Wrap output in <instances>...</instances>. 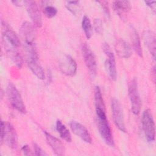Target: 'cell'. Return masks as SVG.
Returning <instances> with one entry per match:
<instances>
[{
    "label": "cell",
    "instance_id": "obj_25",
    "mask_svg": "<svg viewBox=\"0 0 156 156\" xmlns=\"http://www.w3.org/2000/svg\"><path fill=\"white\" fill-rule=\"evenodd\" d=\"M44 13L48 18H51L54 17L57 15V10L55 7L48 5L44 7Z\"/></svg>",
    "mask_w": 156,
    "mask_h": 156
},
{
    "label": "cell",
    "instance_id": "obj_14",
    "mask_svg": "<svg viewBox=\"0 0 156 156\" xmlns=\"http://www.w3.org/2000/svg\"><path fill=\"white\" fill-rule=\"evenodd\" d=\"M44 135L48 144L54 152L57 155H63L65 152V148L63 143L56 137L44 131Z\"/></svg>",
    "mask_w": 156,
    "mask_h": 156
},
{
    "label": "cell",
    "instance_id": "obj_7",
    "mask_svg": "<svg viewBox=\"0 0 156 156\" xmlns=\"http://www.w3.org/2000/svg\"><path fill=\"white\" fill-rule=\"evenodd\" d=\"M128 92L132 111L134 115H138L141 109V99L136 79H133L130 82Z\"/></svg>",
    "mask_w": 156,
    "mask_h": 156
},
{
    "label": "cell",
    "instance_id": "obj_18",
    "mask_svg": "<svg viewBox=\"0 0 156 156\" xmlns=\"http://www.w3.org/2000/svg\"><path fill=\"white\" fill-rule=\"evenodd\" d=\"M116 54L121 58H127L132 54V51L129 44L123 39H119L115 44Z\"/></svg>",
    "mask_w": 156,
    "mask_h": 156
},
{
    "label": "cell",
    "instance_id": "obj_21",
    "mask_svg": "<svg viewBox=\"0 0 156 156\" xmlns=\"http://www.w3.org/2000/svg\"><path fill=\"white\" fill-rule=\"evenodd\" d=\"M56 129L60 137L66 142H71L72 141L71 135L69 131L60 120H57L56 121Z\"/></svg>",
    "mask_w": 156,
    "mask_h": 156
},
{
    "label": "cell",
    "instance_id": "obj_3",
    "mask_svg": "<svg viewBox=\"0 0 156 156\" xmlns=\"http://www.w3.org/2000/svg\"><path fill=\"white\" fill-rule=\"evenodd\" d=\"M4 142L10 148L16 149L18 144V136L13 126L9 122H1V143Z\"/></svg>",
    "mask_w": 156,
    "mask_h": 156
},
{
    "label": "cell",
    "instance_id": "obj_27",
    "mask_svg": "<svg viewBox=\"0 0 156 156\" xmlns=\"http://www.w3.org/2000/svg\"><path fill=\"white\" fill-rule=\"evenodd\" d=\"M34 150L36 155H47L48 154L37 144L34 143Z\"/></svg>",
    "mask_w": 156,
    "mask_h": 156
},
{
    "label": "cell",
    "instance_id": "obj_13",
    "mask_svg": "<svg viewBox=\"0 0 156 156\" xmlns=\"http://www.w3.org/2000/svg\"><path fill=\"white\" fill-rule=\"evenodd\" d=\"M70 128L72 132L80 138L82 140L87 143H91L92 139L90 133L88 132L87 128L76 121H72L70 122Z\"/></svg>",
    "mask_w": 156,
    "mask_h": 156
},
{
    "label": "cell",
    "instance_id": "obj_11",
    "mask_svg": "<svg viewBox=\"0 0 156 156\" xmlns=\"http://www.w3.org/2000/svg\"><path fill=\"white\" fill-rule=\"evenodd\" d=\"M1 27L3 43L18 48L20 46V40L12 28L3 20L1 21Z\"/></svg>",
    "mask_w": 156,
    "mask_h": 156
},
{
    "label": "cell",
    "instance_id": "obj_15",
    "mask_svg": "<svg viewBox=\"0 0 156 156\" xmlns=\"http://www.w3.org/2000/svg\"><path fill=\"white\" fill-rule=\"evenodd\" d=\"M143 39L145 45L147 46L153 58L155 60L156 54V38L155 33L151 30H145L143 33Z\"/></svg>",
    "mask_w": 156,
    "mask_h": 156
},
{
    "label": "cell",
    "instance_id": "obj_2",
    "mask_svg": "<svg viewBox=\"0 0 156 156\" xmlns=\"http://www.w3.org/2000/svg\"><path fill=\"white\" fill-rule=\"evenodd\" d=\"M99 132L104 142L110 147L114 146V140L112 130L107 119L105 110L95 108Z\"/></svg>",
    "mask_w": 156,
    "mask_h": 156
},
{
    "label": "cell",
    "instance_id": "obj_10",
    "mask_svg": "<svg viewBox=\"0 0 156 156\" xmlns=\"http://www.w3.org/2000/svg\"><path fill=\"white\" fill-rule=\"evenodd\" d=\"M58 66L61 72L68 76H74L77 72V63L69 55L65 54L59 58Z\"/></svg>",
    "mask_w": 156,
    "mask_h": 156
},
{
    "label": "cell",
    "instance_id": "obj_20",
    "mask_svg": "<svg viewBox=\"0 0 156 156\" xmlns=\"http://www.w3.org/2000/svg\"><path fill=\"white\" fill-rule=\"evenodd\" d=\"M130 35L131 38V42H132L133 50L140 57H143V51H142L140 39V37L138 34V32L133 26H130Z\"/></svg>",
    "mask_w": 156,
    "mask_h": 156
},
{
    "label": "cell",
    "instance_id": "obj_30",
    "mask_svg": "<svg viewBox=\"0 0 156 156\" xmlns=\"http://www.w3.org/2000/svg\"><path fill=\"white\" fill-rule=\"evenodd\" d=\"M15 5H18V6H21V3H23V2L21 1H12Z\"/></svg>",
    "mask_w": 156,
    "mask_h": 156
},
{
    "label": "cell",
    "instance_id": "obj_19",
    "mask_svg": "<svg viewBox=\"0 0 156 156\" xmlns=\"http://www.w3.org/2000/svg\"><path fill=\"white\" fill-rule=\"evenodd\" d=\"M113 7L121 19H125L130 10V2L129 1H115L113 2Z\"/></svg>",
    "mask_w": 156,
    "mask_h": 156
},
{
    "label": "cell",
    "instance_id": "obj_5",
    "mask_svg": "<svg viewBox=\"0 0 156 156\" xmlns=\"http://www.w3.org/2000/svg\"><path fill=\"white\" fill-rule=\"evenodd\" d=\"M141 122L143 130L147 141L152 143L155 140V123L150 110H145L142 114Z\"/></svg>",
    "mask_w": 156,
    "mask_h": 156
},
{
    "label": "cell",
    "instance_id": "obj_8",
    "mask_svg": "<svg viewBox=\"0 0 156 156\" xmlns=\"http://www.w3.org/2000/svg\"><path fill=\"white\" fill-rule=\"evenodd\" d=\"M102 49L106 55V60L105 61V70L110 79L113 80H116L117 77V71L115 55L110 46L107 43H105L103 44Z\"/></svg>",
    "mask_w": 156,
    "mask_h": 156
},
{
    "label": "cell",
    "instance_id": "obj_22",
    "mask_svg": "<svg viewBox=\"0 0 156 156\" xmlns=\"http://www.w3.org/2000/svg\"><path fill=\"white\" fill-rule=\"evenodd\" d=\"M82 27L87 39H90L92 36L93 30L90 20L86 15L83 16L82 20Z\"/></svg>",
    "mask_w": 156,
    "mask_h": 156
},
{
    "label": "cell",
    "instance_id": "obj_29",
    "mask_svg": "<svg viewBox=\"0 0 156 156\" xmlns=\"http://www.w3.org/2000/svg\"><path fill=\"white\" fill-rule=\"evenodd\" d=\"M21 151L23 152V154L26 155H30V148L27 145H24L21 148Z\"/></svg>",
    "mask_w": 156,
    "mask_h": 156
},
{
    "label": "cell",
    "instance_id": "obj_6",
    "mask_svg": "<svg viewBox=\"0 0 156 156\" xmlns=\"http://www.w3.org/2000/svg\"><path fill=\"white\" fill-rule=\"evenodd\" d=\"M82 52L91 79H94L97 73V64L95 55L87 43L82 44Z\"/></svg>",
    "mask_w": 156,
    "mask_h": 156
},
{
    "label": "cell",
    "instance_id": "obj_28",
    "mask_svg": "<svg viewBox=\"0 0 156 156\" xmlns=\"http://www.w3.org/2000/svg\"><path fill=\"white\" fill-rule=\"evenodd\" d=\"M144 2L154 13L155 12V1H145Z\"/></svg>",
    "mask_w": 156,
    "mask_h": 156
},
{
    "label": "cell",
    "instance_id": "obj_1",
    "mask_svg": "<svg viewBox=\"0 0 156 156\" xmlns=\"http://www.w3.org/2000/svg\"><path fill=\"white\" fill-rule=\"evenodd\" d=\"M20 35L23 41L26 57H38L35 43V32L34 24L24 22L20 27Z\"/></svg>",
    "mask_w": 156,
    "mask_h": 156
},
{
    "label": "cell",
    "instance_id": "obj_4",
    "mask_svg": "<svg viewBox=\"0 0 156 156\" xmlns=\"http://www.w3.org/2000/svg\"><path fill=\"white\" fill-rule=\"evenodd\" d=\"M6 91L9 102L13 108L21 113H26V109L21 95L16 87L12 82L8 83Z\"/></svg>",
    "mask_w": 156,
    "mask_h": 156
},
{
    "label": "cell",
    "instance_id": "obj_9",
    "mask_svg": "<svg viewBox=\"0 0 156 156\" xmlns=\"http://www.w3.org/2000/svg\"><path fill=\"white\" fill-rule=\"evenodd\" d=\"M111 108L112 113V117L115 126L122 132H126V128L124 123V113L122 106L119 101L116 99L113 98L111 101Z\"/></svg>",
    "mask_w": 156,
    "mask_h": 156
},
{
    "label": "cell",
    "instance_id": "obj_26",
    "mask_svg": "<svg viewBox=\"0 0 156 156\" xmlns=\"http://www.w3.org/2000/svg\"><path fill=\"white\" fill-rule=\"evenodd\" d=\"M94 28L96 33L99 34H101L103 31V26L102 21L99 19L96 18L94 20Z\"/></svg>",
    "mask_w": 156,
    "mask_h": 156
},
{
    "label": "cell",
    "instance_id": "obj_12",
    "mask_svg": "<svg viewBox=\"0 0 156 156\" xmlns=\"http://www.w3.org/2000/svg\"><path fill=\"white\" fill-rule=\"evenodd\" d=\"M27 12L32 21V24L37 27L42 26V18L37 4L34 1H24Z\"/></svg>",
    "mask_w": 156,
    "mask_h": 156
},
{
    "label": "cell",
    "instance_id": "obj_17",
    "mask_svg": "<svg viewBox=\"0 0 156 156\" xmlns=\"http://www.w3.org/2000/svg\"><path fill=\"white\" fill-rule=\"evenodd\" d=\"M4 45L7 55L18 68H21L23 63V60L20 53L17 50V48L7 43H4Z\"/></svg>",
    "mask_w": 156,
    "mask_h": 156
},
{
    "label": "cell",
    "instance_id": "obj_16",
    "mask_svg": "<svg viewBox=\"0 0 156 156\" xmlns=\"http://www.w3.org/2000/svg\"><path fill=\"white\" fill-rule=\"evenodd\" d=\"M26 61L27 65L31 71L35 74L38 79H44V73L43 68L40 65L38 62V57H26Z\"/></svg>",
    "mask_w": 156,
    "mask_h": 156
},
{
    "label": "cell",
    "instance_id": "obj_24",
    "mask_svg": "<svg viewBox=\"0 0 156 156\" xmlns=\"http://www.w3.org/2000/svg\"><path fill=\"white\" fill-rule=\"evenodd\" d=\"M79 1H67L66 2V7L73 15H77L80 12V7Z\"/></svg>",
    "mask_w": 156,
    "mask_h": 156
},
{
    "label": "cell",
    "instance_id": "obj_23",
    "mask_svg": "<svg viewBox=\"0 0 156 156\" xmlns=\"http://www.w3.org/2000/svg\"><path fill=\"white\" fill-rule=\"evenodd\" d=\"M94 104L95 108H99L102 109L105 108V105L104 103V100L102 98V93L100 88L98 86H96L94 89Z\"/></svg>",
    "mask_w": 156,
    "mask_h": 156
}]
</instances>
